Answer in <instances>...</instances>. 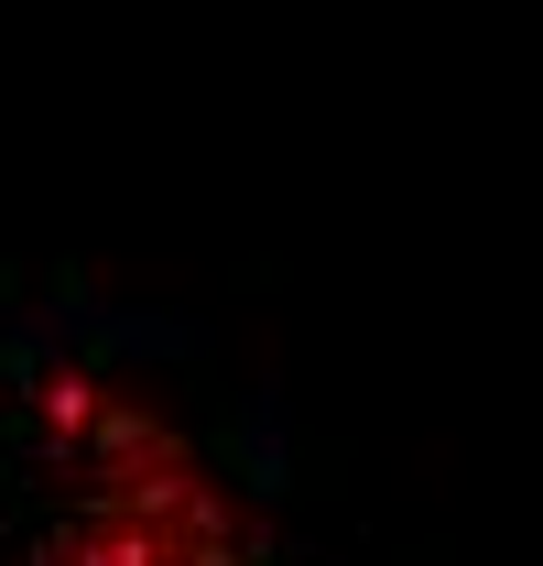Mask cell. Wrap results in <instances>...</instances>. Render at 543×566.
Segmentation results:
<instances>
[{
    "mask_svg": "<svg viewBox=\"0 0 543 566\" xmlns=\"http://www.w3.org/2000/svg\"><path fill=\"white\" fill-rule=\"evenodd\" d=\"M0 566H327L294 436L185 316L0 273Z\"/></svg>",
    "mask_w": 543,
    "mask_h": 566,
    "instance_id": "cell-1",
    "label": "cell"
}]
</instances>
